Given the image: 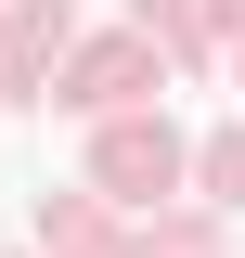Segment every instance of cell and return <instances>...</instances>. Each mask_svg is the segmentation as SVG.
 Wrapping results in <instances>:
<instances>
[{
  "label": "cell",
  "mask_w": 245,
  "mask_h": 258,
  "mask_svg": "<svg viewBox=\"0 0 245 258\" xmlns=\"http://www.w3.org/2000/svg\"><path fill=\"white\" fill-rule=\"evenodd\" d=\"M155 91V39H103V52H78V78H65V103L78 116H116V103Z\"/></svg>",
  "instance_id": "1"
},
{
  "label": "cell",
  "mask_w": 245,
  "mask_h": 258,
  "mask_svg": "<svg viewBox=\"0 0 245 258\" xmlns=\"http://www.w3.org/2000/svg\"><path fill=\"white\" fill-rule=\"evenodd\" d=\"M91 168H103V194H168V181H181V142H168V116H155V129L129 116V129H103Z\"/></svg>",
  "instance_id": "2"
},
{
  "label": "cell",
  "mask_w": 245,
  "mask_h": 258,
  "mask_svg": "<svg viewBox=\"0 0 245 258\" xmlns=\"http://www.w3.org/2000/svg\"><path fill=\"white\" fill-rule=\"evenodd\" d=\"M52 52H65V0H13V26H0V78L26 91V78H39Z\"/></svg>",
  "instance_id": "3"
},
{
  "label": "cell",
  "mask_w": 245,
  "mask_h": 258,
  "mask_svg": "<svg viewBox=\"0 0 245 258\" xmlns=\"http://www.w3.org/2000/svg\"><path fill=\"white\" fill-rule=\"evenodd\" d=\"M207 194H219V207H245V129H219V142H207Z\"/></svg>",
  "instance_id": "4"
}]
</instances>
